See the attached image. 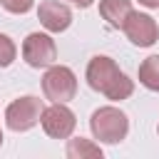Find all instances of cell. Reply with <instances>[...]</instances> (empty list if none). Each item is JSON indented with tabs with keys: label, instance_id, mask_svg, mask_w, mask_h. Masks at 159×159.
<instances>
[{
	"label": "cell",
	"instance_id": "e0dca14e",
	"mask_svg": "<svg viewBox=\"0 0 159 159\" xmlns=\"http://www.w3.org/2000/svg\"><path fill=\"white\" fill-rule=\"evenodd\" d=\"M157 132H159V127H157Z\"/></svg>",
	"mask_w": 159,
	"mask_h": 159
},
{
	"label": "cell",
	"instance_id": "3957f363",
	"mask_svg": "<svg viewBox=\"0 0 159 159\" xmlns=\"http://www.w3.org/2000/svg\"><path fill=\"white\" fill-rule=\"evenodd\" d=\"M42 94L50 102H70L77 94V77L65 65H50L42 75Z\"/></svg>",
	"mask_w": 159,
	"mask_h": 159
},
{
	"label": "cell",
	"instance_id": "ba28073f",
	"mask_svg": "<svg viewBox=\"0 0 159 159\" xmlns=\"http://www.w3.org/2000/svg\"><path fill=\"white\" fill-rule=\"evenodd\" d=\"M37 20H40L42 27L50 30V32H65V30L72 25V10H70L65 2L45 0V2H40V7H37Z\"/></svg>",
	"mask_w": 159,
	"mask_h": 159
},
{
	"label": "cell",
	"instance_id": "8fae6325",
	"mask_svg": "<svg viewBox=\"0 0 159 159\" xmlns=\"http://www.w3.org/2000/svg\"><path fill=\"white\" fill-rule=\"evenodd\" d=\"M139 82L147 89L159 92V55H152V57L142 60V65H139Z\"/></svg>",
	"mask_w": 159,
	"mask_h": 159
},
{
	"label": "cell",
	"instance_id": "6da1fadb",
	"mask_svg": "<svg viewBox=\"0 0 159 159\" xmlns=\"http://www.w3.org/2000/svg\"><path fill=\"white\" fill-rule=\"evenodd\" d=\"M84 75H87V84H89L94 92H99V94H104L107 99H112V102H122V99L132 97V92H134V82H132V80L117 67V62H114L112 57H107V55L92 57Z\"/></svg>",
	"mask_w": 159,
	"mask_h": 159
},
{
	"label": "cell",
	"instance_id": "9a60e30c",
	"mask_svg": "<svg viewBox=\"0 0 159 159\" xmlns=\"http://www.w3.org/2000/svg\"><path fill=\"white\" fill-rule=\"evenodd\" d=\"M139 5H144V7H159V0H139Z\"/></svg>",
	"mask_w": 159,
	"mask_h": 159
},
{
	"label": "cell",
	"instance_id": "5b68a950",
	"mask_svg": "<svg viewBox=\"0 0 159 159\" xmlns=\"http://www.w3.org/2000/svg\"><path fill=\"white\" fill-rule=\"evenodd\" d=\"M40 124H42L47 137H52V139H70L75 127H77V119H75V112L67 107V102H52L50 107L42 109Z\"/></svg>",
	"mask_w": 159,
	"mask_h": 159
},
{
	"label": "cell",
	"instance_id": "52a82bcc",
	"mask_svg": "<svg viewBox=\"0 0 159 159\" xmlns=\"http://www.w3.org/2000/svg\"><path fill=\"white\" fill-rule=\"evenodd\" d=\"M122 30H124L127 40L132 45H137V47H152L159 40V27H157L154 17L147 15V12H134L132 10L129 17L124 20Z\"/></svg>",
	"mask_w": 159,
	"mask_h": 159
},
{
	"label": "cell",
	"instance_id": "277c9868",
	"mask_svg": "<svg viewBox=\"0 0 159 159\" xmlns=\"http://www.w3.org/2000/svg\"><path fill=\"white\" fill-rule=\"evenodd\" d=\"M42 109L45 107H42L40 97H32V94L20 97V99H15V102L7 104V109H5V124L12 132H27V129H32L40 122Z\"/></svg>",
	"mask_w": 159,
	"mask_h": 159
},
{
	"label": "cell",
	"instance_id": "2e32d148",
	"mask_svg": "<svg viewBox=\"0 0 159 159\" xmlns=\"http://www.w3.org/2000/svg\"><path fill=\"white\" fill-rule=\"evenodd\" d=\"M0 147H2V132H0Z\"/></svg>",
	"mask_w": 159,
	"mask_h": 159
},
{
	"label": "cell",
	"instance_id": "5bb4252c",
	"mask_svg": "<svg viewBox=\"0 0 159 159\" xmlns=\"http://www.w3.org/2000/svg\"><path fill=\"white\" fill-rule=\"evenodd\" d=\"M70 2H72V5H77V7H89L94 0H70Z\"/></svg>",
	"mask_w": 159,
	"mask_h": 159
},
{
	"label": "cell",
	"instance_id": "9c48e42d",
	"mask_svg": "<svg viewBox=\"0 0 159 159\" xmlns=\"http://www.w3.org/2000/svg\"><path fill=\"white\" fill-rule=\"evenodd\" d=\"M129 12H132V0H99V15L114 30H122Z\"/></svg>",
	"mask_w": 159,
	"mask_h": 159
},
{
	"label": "cell",
	"instance_id": "4fadbf2b",
	"mask_svg": "<svg viewBox=\"0 0 159 159\" xmlns=\"http://www.w3.org/2000/svg\"><path fill=\"white\" fill-rule=\"evenodd\" d=\"M0 5H2L7 12H12V15H25V12L32 10L35 0H0Z\"/></svg>",
	"mask_w": 159,
	"mask_h": 159
},
{
	"label": "cell",
	"instance_id": "7c38bea8",
	"mask_svg": "<svg viewBox=\"0 0 159 159\" xmlns=\"http://www.w3.org/2000/svg\"><path fill=\"white\" fill-rule=\"evenodd\" d=\"M15 55H17L15 42H12L7 35L0 32V67H10V65L15 62Z\"/></svg>",
	"mask_w": 159,
	"mask_h": 159
},
{
	"label": "cell",
	"instance_id": "7a4b0ae2",
	"mask_svg": "<svg viewBox=\"0 0 159 159\" xmlns=\"http://www.w3.org/2000/svg\"><path fill=\"white\" fill-rule=\"evenodd\" d=\"M89 129L94 139L104 144H119L129 132V119L117 107H99L89 117Z\"/></svg>",
	"mask_w": 159,
	"mask_h": 159
},
{
	"label": "cell",
	"instance_id": "8992f818",
	"mask_svg": "<svg viewBox=\"0 0 159 159\" xmlns=\"http://www.w3.org/2000/svg\"><path fill=\"white\" fill-rule=\"evenodd\" d=\"M22 60L35 70L55 65V60H57L55 40L50 35H45V32H30L25 37V42H22Z\"/></svg>",
	"mask_w": 159,
	"mask_h": 159
},
{
	"label": "cell",
	"instance_id": "30bf717a",
	"mask_svg": "<svg viewBox=\"0 0 159 159\" xmlns=\"http://www.w3.org/2000/svg\"><path fill=\"white\" fill-rule=\"evenodd\" d=\"M67 157L70 159H102V149L92 139L75 137L67 142Z\"/></svg>",
	"mask_w": 159,
	"mask_h": 159
}]
</instances>
